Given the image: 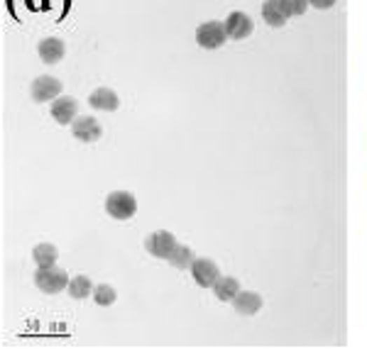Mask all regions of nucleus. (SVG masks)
<instances>
[{
	"instance_id": "nucleus-1",
	"label": "nucleus",
	"mask_w": 367,
	"mask_h": 349,
	"mask_svg": "<svg viewBox=\"0 0 367 349\" xmlns=\"http://www.w3.org/2000/svg\"><path fill=\"white\" fill-rule=\"evenodd\" d=\"M106 213L116 220H130L137 213V201L127 191H116L106 198Z\"/></svg>"
},
{
	"instance_id": "nucleus-2",
	"label": "nucleus",
	"mask_w": 367,
	"mask_h": 349,
	"mask_svg": "<svg viewBox=\"0 0 367 349\" xmlns=\"http://www.w3.org/2000/svg\"><path fill=\"white\" fill-rule=\"evenodd\" d=\"M34 283L42 293H59L64 288H69V276L64 269L57 266H44L34 273Z\"/></svg>"
},
{
	"instance_id": "nucleus-3",
	"label": "nucleus",
	"mask_w": 367,
	"mask_h": 349,
	"mask_svg": "<svg viewBox=\"0 0 367 349\" xmlns=\"http://www.w3.org/2000/svg\"><path fill=\"white\" fill-rule=\"evenodd\" d=\"M226 37H228L226 24L216 22V20H211V22H203L201 27L196 29V42H198V47H203V49L223 47Z\"/></svg>"
},
{
	"instance_id": "nucleus-4",
	"label": "nucleus",
	"mask_w": 367,
	"mask_h": 349,
	"mask_svg": "<svg viewBox=\"0 0 367 349\" xmlns=\"http://www.w3.org/2000/svg\"><path fill=\"white\" fill-rule=\"evenodd\" d=\"M62 81L54 76H39L34 78L32 88H29V93H32V98L37 103H47V101H57L59 96H62Z\"/></svg>"
},
{
	"instance_id": "nucleus-5",
	"label": "nucleus",
	"mask_w": 367,
	"mask_h": 349,
	"mask_svg": "<svg viewBox=\"0 0 367 349\" xmlns=\"http://www.w3.org/2000/svg\"><path fill=\"white\" fill-rule=\"evenodd\" d=\"M145 249L152 254V257L160 259H169L172 252L176 249V239L172 232H155L145 239Z\"/></svg>"
},
{
	"instance_id": "nucleus-6",
	"label": "nucleus",
	"mask_w": 367,
	"mask_h": 349,
	"mask_svg": "<svg viewBox=\"0 0 367 349\" xmlns=\"http://www.w3.org/2000/svg\"><path fill=\"white\" fill-rule=\"evenodd\" d=\"M191 273L201 288H213L218 278H221V271H218V266L211 259H196V262L191 264Z\"/></svg>"
},
{
	"instance_id": "nucleus-7",
	"label": "nucleus",
	"mask_w": 367,
	"mask_h": 349,
	"mask_svg": "<svg viewBox=\"0 0 367 349\" xmlns=\"http://www.w3.org/2000/svg\"><path fill=\"white\" fill-rule=\"evenodd\" d=\"M252 29H255V24H252V20L247 17L245 13H230L226 20V32L230 39H245L252 34Z\"/></svg>"
},
{
	"instance_id": "nucleus-8",
	"label": "nucleus",
	"mask_w": 367,
	"mask_h": 349,
	"mask_svg": "<svg viewBox=\"0 0 367 349\" xmlns=\"http://www.w3.org/2000/svg\"><path fill=\"white\" fill-rule=\"evenodd\" d=\"M52 117L57 120L59 124H69V122H74V117H76V113H78V103L74 101V98H57L54 101V106H52Z\"/></svg>"
},
{
	"instance_id": "nucleus-9",
	"label": "nucleus",
	"mask_w": 367,
	"mask_h": 349,
	"mask_svg": "<svg viewBox=\"0 0 367 349\" xmlns=\"http://www.w3.org/2000/svg\"><path fill=\"white\" fill-rule=\"evenodd\" d=\"M74 137L81 139V142H96L101 139V124L96 122L93 117H78L71 127Z\"/></svg>"
},
{
	"instance_id": "nucleus-10",
	"label": "nucleus",
	"mask_w": 367,
	"mask_h": 349,
	"mask_svg": "<svg viewBox=\"0 0 367 349\" xmlns=\"http://www.w3.org/2000/svg\"><path fill=\"white\" fill-rule=\"evenodd\" d=\"M262 17H265V22L270 24V27H282V24L289 20V15H286L282 0H265V3H262Z\"/></svg>"
},
{
	"instance_id": "nucleus-11",
	"label": "nucleus",
	"mask_w": 367,
	"mask_h": 349,
	"mask_svg": "<svg viewBox=\"0 0 367 349\" xmlns=\"http://www.w3.org/2000/svg\"><path fill=\"white\" fill-rule=\"evenodd\" d=\"M64 42L57 37H47L39 42V59H42L44 64H57L64 59Z\"/></svg>"
},
{
	"instance_id": "nucleus-12",
	"label": "nucleus",
	"mask_w": 367,
	"mask_h": 349,
	"mask_svg": "<svg viewBox=\"0 0 367 349\" xmlns=\"http://www.w3.org/2000/svg\"><path fill=\"white\" fill-rule=\"evenodd\" d=\"M233 306H235V311L240 313V315H255V313L262 308V298L257 296V293L240 291L235 298H233Z\"/></svg>"
},
{
	"instance_id": "nucleus-13",
	"label": "nucleus",
	"mask_w": 367,
	"mask_h": 349,
	"mask_svg": "<svg viewBox=\"0 0 367 349\" xmlns=\"http://www.w3.org/2000/svg\"><path fill=\"white\" fill-rule=\"evenodd\" d=\"M88 101H91V106L96 108V111H106V113L118 111V106H120L118 96L113 91H108V88H98V91H93Z\"/></svg>"
},
{
	"instance_id": "nucleus-14",
	"label": "nucleus",
	"mask_w": 367,
	"mask_h": 349,
	"mask_svg": "<svg viewBox=\"0 0 367 349\" xmlns=\"http://www.w3.org/2000/svg\"><path fill=\"white\" fill-rule=\"evenodd\" d=\"M213 293H216V298L218 301H223V303H230L233 298L240 293V281L237 278H233V276H226V278H218L216 281V286H213Z\"/></svg>"
},
{
	"instance_id": "nucleus-15",
	"label": "nucleus",
	"mask_w": 367,
	"mask_h": 349,
	"mask_svg": "<svg viewBox=\"0 0 367 349\" xmlns=\"http://www.w3.org/2000/svg\"><path fill=\"white\" fill-rule=\"evenodd\" d=\"M93 293V283L88 276H74L71 281H69V296L76 298V301H83V298H88Z\"/></svg>"
},
{
	"instance_id": "nucleus-16",
	"label": "nucleus",
	"mask_w": 367,
	"mask_h": 349,
	"mask_svg": "<svg viewBox=\"0 0 367 349\" xmlns=\"http://www.w3.org/2000/svg\"><path fill=\"white\" fill-rule=\"evenodd\" d=\"M57 257H59V252H57V247H52V244H39V247H34V264H37L39 269L54 266Z\"/></svg>"
},
{
	"instance_id": "nucleus-17",
	"label": "nucleus",
	"mask_w": 367,
	"mask_h": 349,
	"mask_svg": "<svg viewBox=\"0 0 367 349\" xmlns=\"http://www.w3.org/2000/svg\"><path fill=\"white\" fill-rule=\"evenodd\" d=\"M167 262H169L174 269H191V264L196 262V257H193V252L188 247H181V244H176V249L172 252V257L167 259Z\"/></svg>"
},
{
	"instance_id": "nucleus-18",
	"label": "nucleus",
	"mask_w": 367,
	"mask_h": 349,
	"mask_svg": "<svg viewBox=\"0 0 367 349\" xmlns=\"http://www.w3.org/2000/svg\"><path fill=\"white\" fill-rule=\"evenodd\" d=\"M93 301L98 306H113L116 303V291L111 286H96L93 288Z\"/></svg>"
},
{
	"instance_id": "nucleus-19",
	"label": "nucleus",
	"mask_w": 367,
	"mask_h": 349,
	"mask_svg": "<svg viewBox=\"0 0 367 349\" xmlns=\"http://www.w3.org/2000/svg\"><path fill=\"white\" fill-rule=\"evenodd\" d=\"M282 5H284L286 15L289 17H294V15H304L306 8H309V0H282Z\"/></svg>"
},
{
	"instance_id": "nucleus-20",
	"label": "nucleus",
	"mask_w": 367,
	"mask_h": 349,
	"mask_svg": "<svg viewBox=\"0 0 367 349\" xmlns=\"http://www.w3.org/2000/svg\"><path fill=\"white\" fill-rule=\"evenodd\" d=\"M333 3H335V0H309V5H314V8H319V10L333 8Z\"/></svg>"
}]
</instances>
